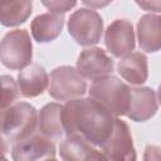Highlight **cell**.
I'll list each match as a JSON object with an SVG mask.
<instances>
[{
  "label": "cell",
  "mask_w": 161,
  "mask_h": 161,
  "mask_svg": "<svg viewBox=\"0 0 161 161\" xmlns=\"http://www.w3.org/2000/svg\"><path fill=\"white\" fill-rule=\"evenodd\" d=\"M114 118L112 113L92 97L68 101L63 106L65 135H75L92 146H101L111 135Z\"/></svg>",
  "instance_id": "cell-1"
},
{
  "label": "cell",
  "mask_w": 161,
  "mask_h": 161,
  "mask_svg": "<svg viewBox=\"0 0 161 161\" xmlns=\"http://www.w3.org/2000/svg\"><path fill=\"white\" fill-rule=\"evenodd\" d=\"M38 112L28 102H19L3 111L0 135L11 146L36 132Z\"/></svg>",
  "instance_id": "cell-2"
},
{
  "label": "cell",
  "mask_w": 161,
  "mask_h": 161,
  "mask_svg": "<svg viewBox=\"0 0 161 161\" xmlns=\"http://www.w3.org/2000/svg\"><path fill=\"white\" fill-rule=\"evenodd\" d=\"M89 97L103 104L113 117L125 116L130 103V87L114 75L94 80L89 87Z\"/></svg>",
  "instance_id": "cell-3"
},
{
  "label": "cell",
  "mask_w": 161,
  "mask_h": 161,
  "mask_svg": "<svg viewBox=\"0 0 161 161\" xmlns=\"http://www.w3.org/2000/svg\"><path fill=\"white\" fill-rule=\"evenodd\" d=\"M31 58L33 45L28 30H10L0 40V62L8 69H24L30 65Z\"/></svg>",
  "instance_id": "cell-4"
},
{
  "label": "cell",
  "mask_w": 161,
  "mask_h": 161,
  "mask_svg": "<svg viewBox=\"0 0 161 161\" xmlns=\"http://www.w3.org/2000/svg\"><path fill=\"white\" fill-rule=\"evenodd\" d=\"M70 36L82 47H92L99 43L103 33V19L93 9L80 8L68 19Z\"/></svg>",
  "instance_id": "cell-5"
},
{
  "label": "cell",
  "mask_w": 161,
  "mask_h": 161,
  "mask_svg": "<svg viewBox=\"0 0 161 161\" xmlns=\"http://www.w3.org/2000/svg\"><path fill=\"white\" fill-rule=\"evenodd\" d=\"M87 92V83L70 65H62L52 70L48 93L58 101L82 98Z\"/></svg>",
  "instance_id": "cell-6"
},
{
  "label": "cell",
  "mask_w": 161,
  "mask_h": 161,
  "mask_svg": "<svg viewBox=\"0 0 161 161\" xmlns=\"http://www.w3.org/2000/svg\"><path fill=\"white\" fill-rule=\"evenodd\" d=\"M99 147L107 161H136L137 158L130 127L119 118H114L111 135Z\"/></svg>",
  "instance_id": "cell-7"
},
{
  "label": "cell",
  "mask_w": 161,
  "mask_h": 161,
  "mask_svg": "<svg viewBox=\"0 0 161 161\" xmlns=\"http://www.w3.org/2000/svg\"><path fill=\"white\" fill-rule=\"evenodd\" d=\"M77 72L83 79L97 80L112 75L114 69L113 59L102 48H88L80 52L77 59Z\"/></svg>",
  "instance_id": "cell-8"
},
{
  "label": "cell",
  "mask_w": 161,
  "mask_h": 161,
  "mask_svg": "<svg viewBox=\"0 0 161 161\" xmlns=\"http://www.w3.org/2000/svg\"><path fill=\"white\" fill-rule=\"evenodd\" d=\"M11 157L14 161H49L55 157V145L35 132L11 146Z\"/></svg>",
  "instance_id": "cell-9"
},
{
  "label": "cell",
  "mask_w": 161,
  "mask_h": 161,
  "mask_svg": "<svg viewBox=\"0 0 161 161\" xmlns=\"http://www.w3.org/2000/svg\"><path fill=\"white\" fill-rule=\"evenodd\" d=\"M104 44L116 58H123L135 49L133 25L127 19H116L104 33Z\"/></svg>",
  "instance_id": "cell-10"
},
{
  "label": "cell",
  "mask_w": 161,
  "mask_h": 161,
  "mask_svg": "<svg viewBox=\"0 0 161 161\" xmlns=\"http://www.w3.org/2000/svg\"><path fill=\"white\" fill-rule=\"evenodd\" d=\"M158 109L157 93L150 87L130 88V103L126 116L135 122H145L152 118Z\"/></svg>",
  "instance_id": "cell-11"
},
{
  "label": "cell",
  "mask_w": 161,
  "mask_h": 161,
  "mask_svg": "<svg viewBox=\"0 0 161 161\" xmlns=\"http://www.w3.org/2000/svg\"><path fill=\"white\" fill-rule=\"evenodd\" d=\"M38 133L50 141L60 140L64 135L63 106L55 102L45 104L38 114Z\"/></svg>",
  "instance_id": "cell-12"
},
{
  "label": "cell",
  "mask_w": 161,
  "mask_h": 161,
  "mask_svg": "<svg viewBox=\"0 0 161 161\" xmlns=\"http://www.w3.org/2000/svg\"><path fill=\"white\" fill-rule=\"evenodd\" d=\"M16 83L23 97L33 98L45 91L49 84V75L42 65L34 63L19 72Z\"/></svg>",
  "instance_id": "cell-13"
},
{
  "label": "cell",
  "mask_w": 161,
  "mask_h": 161,
  "mask_svg": "<svg viewBox=\"0 0 161 161\" xmlns=\"http://www.w3.org/2000/svg\"><path fill=\"white\" fill-rule=\"evenodd\" d=\"M117 69L125 80L135 86H141L148 77L147 57L141 52H132L118 62Z\"/></svg>",
  "instance_id": "cell-14"
},
{
  "label": "cell",
  "mask_w": 161,
  "mask_h": 161,
  "mask_svg": "<svg viewBox=\"0 0 161 161\" xmlns=\"http://www.w3.org/2000/svg\"><path fill=\"white\" fill-rule=\"evenodd\" d=\"M137 36L140 48L147 53H155L161 47V16L153 14L143 15L137 23Z\"/></svg>",
  "instance_id": "cell-15"
},
{
  "label": "cell",
  "mask_w": 161,
  "mask_h": 161,
  "mask_svg": "<svg viewBox=\"0 0 161 161\" xmlns=\"http://www.w3.org/2000/svg\"><path fill=\"white\" fill-rule=\"evenodd\" d=\"M64 26V16L45 13L35 16L30 24V31L38 43H49L57 39Z\"/></svg>",
  "instance_id": "cell-16"
},
{
  "label": "cell",
  "mask_w": 161,
  "mask_h": 161,
  "mask_svg": "<svg viewBox=\"0 0 161 161\" xmlns=\"http://www.w3.org/2000/svg\"><path fill=\"white\" fill-rule=\"evenodd\" d=\"M33 11V3L29 0L0 1V24L4 26H18L24 24Z\"/></svg>",
  "instance_id": "cell-17"
},
{
  "label": "cell",
  "mask_w": 161,
  "mask_h": 161,
  "mask_svg": "<svg viewBox=\"0 0 161 161\" xmlns=\"http://www.w3.org/2000/svg\"><path fill=\"white\" fill-rule=\"evenodd\" d=\"M20 91L11 75H0V109H6L18 101Z\"/></svg>",
  "instance_id": "cell-18"
},
{
  "label": "cell",
  "mask_w": 161,
  "mask_h": 161,
  "mask_svg": "<svg viewBox=\"0 0 161 161\" xmlns=\"http://www.w3.org/2000/svg\"><path fill=\"white\" fill-rule=\"evenodd\" d=\"M43 5L50 10L53 14H59L63 15L64 13H67L68 10H70L72 8H74L77 5V1H69V0H55V1H43Z\"/></svg>",
  "instance_id": "cell-19"
},
{
  "label": "cell",
  "mask_w": 161,
  "mask_h": 161,
  "mask_svg": "<svg viewBox=\"0 0 161 161\" xmlns=\"http://www.w3.org/2000/svg\"><path fill=\"white\" fill-rule=\"evenodd\" d=\"M77 161H107V158L101 151L96 150L92 145H89Z\"/></svg>",
  "instance_id": "cell-20"
},
{
  "label": "cell",
  "mask_w": 161,
  "mask_h": 161,
  "mask_svg": "<svg viewBox=\"0 0 161 161\" xmlns=\"http://www.w3.org/2000/svg\"><path fill=\"white\" fill-rule=\"evenodd\" d=\"M143 161H160V148L148 145L143 153Z\"/></svg>",
  "instance_id": "cell-21"
},
{
  "label": "cell",
  "mask_w": 161,
  "mask_h": 161,
  "mask_svg": "<svg viewBox=\"0 0 161 161\" xmlns=\"http://www.w3.org/2000/svg\"><path fill=\"white\" fill-rule=\"evenodd\" d=\"M8 150H9V143H8V141H6L3 136H0V157H4L5 153L8 152Z\"/></svg>",
  "instance_id": "cell-22"
},
{
  "label": "cell",
  "mask_w": 161,
  "mask_h": 161,
  "mask_svg": "<svg viewBox=\"0 0 161 161\" xmlns=\"http://www.w3.org/2000/svg\"><path fill=\"white\" fill-rule=\"evenodd\" d=\"M0 161H8V160H6L5 156H4V157H0Z\"/></svg>",
  "instance_id": "cell-23"
},
{
  "label": "cell",
  "mask_w": 161,
  "mask_h": 161,
  "mask_svg": "<svg viewBox=\"0 0 161 161\" xmlns=\"http://www.w3.org/2000/svg\"><path fill=\"white\" fill-rule=\"evenodd\" d=\"M49 161H57V160H54V158H52V160H49Z\"/></svg>",
  "instance_id": "cell-24"
}]
</instances>
